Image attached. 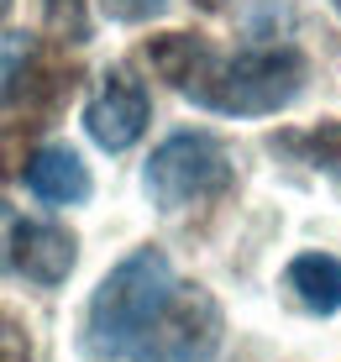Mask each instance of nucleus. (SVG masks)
<instances>
[{"label":"nucleus","instance_id":"nucleus-1","mask_svg":"<svg viewBox=\"0 0 341 362\" xmlns=\"http://www.w3.org/2000/svg\"><path fill=\"white\" fill-rule=\"evenodd\" d=\"M147 64L173 95L195 100L200 110L216 116H279L305 90V53L289 42L247 47V53H216L205 37L163 32L147 42Z\"/></svg>","mask_w":341,"mask_h":362},{"label":"nucleus","instance_id":"nucleus-2","mask_svg":"<svg viewBox=\"0 0 341 362\" xmlns=\"http://www.w3.org/2000/svg\"><path fill=\"white\" fill-rule=\"evenodd\" d=\"M173 263L163 247H137L126 252L105 279L95 284L90 310H84V352L95 362H126L137 336L153 326V315L173 294Z\"/></svg>","mask_w":341,"mask_h":362},{"label":"nucleus","instance_id":"nucleus-3","mask_svg":"<svg viewBox=\"0 0 341 362\" xmlns=\"http://www.w3.org/2000/svg\"><path fill=\"white\" fill-rule=\"evenodd\" d=\"M231 179H236V163L226 153V142L210 132L163 136L153 147V158H147V168H142V184L153 194V205L168 210V216L189 210V205H205V199H221L231 189Z\"/></svg>","mask_w":341,"mask_h":362},{"label":"nucleus","instance_id":"nucleus-4","mask_svg":"<svg viewBox=\"0 0 341 362\" xmlns=\"http://www.w3.org/2000/svg\"><path fill=\"white\" fill-rule=\"evenodd\" d=\"M221 336H226L221 299L210 289H200V284H173L168 305L137 336L126 362H216Z\"/></svg>","mask_w":341,"mask_h":362},{"label":"nucleus","instance_id":"nucleus-5","mask_svg":"<svg viewBox=\"0 0 341 362\" xmlns=\"http://www.w3.org/2000/svg\"><path fill=\"white\" fill-rule=\"evenodd\" d=\"M74 263H79V242L53 221H16L0 210V268L16 279L37 284V289H58L69 284Z\"/></svg>","mask_w":341,"mask_h":362},{"label":"nucleus","instance_id":"nucleus-6","mask_svg":"<svg viewBox=\"0 0 341 362\" xmlns=\"http://www.w3.org/2000/svg\"><path fill=\"white\" fill-rule=\"evenodd\" d=\"M147 116H153V100H147V84L132 69H105L95 79L90 100H84V132L105 153H126V147L142 142Z\"/></svg>","mask_w":341,"mask_h":362},{"label":"nucleus","instance_id":"nucleus-7","mask_svg":"<svg viewBox=\"0 0 341 362\" xmlns=\"http://www.w3.org/2000/svg\"><path fill=\"white\" fill-rule=\"evenodd\" d=\"M21 184H27L32 199H42V205H84V199L95 194V179L90 168H84V158L74 153V147H37V153H27V168H21Z\"/></svg>","mask_w":341,"mask_h":362},{"label":"nucleus","instance_id":"nucleus-8","mask_svg":"<svg viewBox=\"0 0 341 362\" xmlns=\"http://www.w3.org/2000/svg\"><path fill=\"white\" fill-rule=\"evenodd\" d=\"M284 289L294 294L299 310L310 315H336L341 310V257L331 252H299L284 268Z\"/></svg>","mask_w":341,"mask_h":362},{"label":"nucleus","instance_id":"nucleus-9","mask_svg":"<svg viewBox=\"0 0 341 362\" xmlns=\"http://www.w3.org/2000/svg\"><path fill=\"white\" fill-rule=\"evenodd\" d=\"M273 147L299 153V163H310L315 173H325V179H341V121H320V127L294 132V136H284V142H273Z\"/></svg>","mask_w":341,"mask_h":362},{"label":"nucleus","instance_id":"nucleus-10","mask_svg":"<svg viewBox=\"0 0 341 362\" xmlns=\"http://www.w3.org/2000/svg\"><path fill=\"white\" fill-rule=\"evenodd\" d=\"M42 27H47L53 42H84L90 37L84 0H42Z\"/></svg>","mask_w":341,"mask_h":362},{"label":"nucleus","instance_id":"nucleus-11","mask_svg":"<svg viewBox=\"0 0 341 362\" xmlns=\"http://www.w3.org/2000/svg\"><path fill=\"white\" fill-rule=\"evenodd\" d=\"M0 362H32V336L11 310H0Z\"/></svg>","mask_w":341,"mask_h":362},{"label":"nucleus","instance_id":"nucleus-12","mask_svg":"<svg viewBox=\"0 0 341 362\" xmlns=\"http://www.w3.org/2000/svg\"><path fill=\"white\" fill-rule=\"evenodd\" d=\"M163 6H168V0H100V11H105L110 21H126V27H132V21H153Z\"/></svg>","mask_w":341,"mask_h":362},{"label":"nucleus","instance_id":"nucleus-13","mask_svg":"<svg viewBox=\"0 0 341 362\" xmlns=\"http://www.w3.org/2000/svg\"><path fill=\"white\" fill-rule=\"evenodd\" d=\"M27 58H32V37H21V32H6V37H0V90L11 84V74L27 64Z\"/></svg>","mask_w":341,"mask_h":362},{"label":"nucleus","instance_id":"nucleus-14","mask_svg":"<svg viewBox=\"0 0 341 362\" xmlns=\"http://www.w3.org/2000/svg\"><path fill=\"white\" fill-rule=\"evenodd\" d=\"M195 6H205V11H221V6H226V0H195Z\"/></svg>","mask_w":341,"mask_h":362},{"label":"nucleus","instance_id":"nucleus-15","mask_svg":"<svg viewBox=\"0 0 341 362\" xmlns=\"http://www.w3.org/2000/svg\"><path fill=\"white\" fill-rule=\"evenodd\" d=\"M11 6H16V0H0V21H6V11H11Z\"/></svg>","mask_w":341,"mask_h":362},{"label":"nucleus","instance_id":"nucleus-16","mask_svg":"<svg viewBox=\"0 0 341 362\" xmlns=\"http://www.w3.org/2000/svg\"><path fill=\"white\" fill-rule=\"evenodd\" d=\"M336 11H341V0H336Z\"/></svg>","mask_w":341,"mask_h":362}]
</instances>
